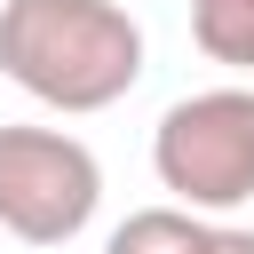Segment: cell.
Listing matches in <instances>:
<instances>
[{"mask_svg":"<svg viewBox=\"0 0 254 254\" xmlns=\"http://www.w3.org/2000/svg\"><path fill=\"white\" fill-rule=\"evenodd\" d=\"M0 71L64 111H111L143 79V24L119 0H0Z\"/></svg>","mask_w":254,"mask_h":254,"instance_id":"6da1fadb","label":"cell"},{"mask_svg":"<svg viewBox=\"0 0 254 254\" xmlns=\"http://www.w3.org/2000/svg\"><path fill=\"white\" fill-rule=\"evenodd\" d=\"M151 175L190 214L254 206V87H198L167 103L151 127Z\"/></svg>","mask_w":254,"mask_h":254,"instance_id":"7a4b0ae2","label":"cell"},{"mask_svg":"<svg viewBox=\"0 0 254 254\" xmlns=\"http://www.w3.org/2000/svg\"><path fill=\"white\" fill-rule=\"evenodd\" d=\"M103 206V159L71 127H0V230L24 246H71Z\"/></svg>","mask_w":254,"mask_h":254,"instance_id":"3957f363","label":"cell"},{"mask_svg":"<svg viewBox=\"0 0 254 254\" xmlns=\"http://www.w3.org/2000/svg\"><path fill=\"white\" fill-rule=\"evenodd\" d=\"M103 254H214V214H190V206H135L111 238H103Z\"/></svg>","mask_w":254,"mask_h":254,"instance_id":"277c9868","label":"cell"},{"mask_svg":"<svg viewBox=\"0 0 254 254\" xmlns=\"http://www.w3.org/2000/svg\"><path fill=\"white\" fill-rule=\"evenodd\" d=\"M190 40L206 64L254 71V0H190Z\"/></svg>","mask_w":254,"mask_h":254,"instance_id":"5b68a950","label":"cell"},{"mask_svg":"<svg viewBox=\"0 0 254 254\" xmlns=\"http://www.w3.org/2000/svg\"><path fill=\"white\" fill-rule=\"evenodd\" d=\"M214 254H254V230L246 222H214Z\"/></svg>","mask_w":254,"mask_h":254,"instance_id":"8992f818","label":"cell"}]
</instances>
